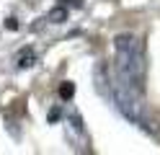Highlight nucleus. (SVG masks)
<instances>
[{"mask_svg":"<svg viewBox=\"0 0 160 155\" xmlns=\"http://www.w3.org/2000/svg\"><path fill=\"white\" fill-rule=\"evenodd\" d=\"M111 103L137 129H142L145 134H158V124L147 116V109H145V90L124 80L116 70L111 72Z\"/></svg>","mask_w":160,"mask_h":155,"instance_id":"nucleus-1","label":"nucleus"},{"mask_svg":"<svg viewBox=\"0 0 160 155\" xmlns=\"http://www.w3.org/2000/svg\"><path fill=\"white\" fill-rule=\"evenodd\" d=\"M114 70L129 80L132 85L145 90V78H147V62H145V44L134 34H119L114 39Z\"/></svg>","mask_w":160,"mask_h":155,"instance_id":"nucleus-2","label":"nucleus"},{"mask_svg":"<svg viewBox=\"0 0 160 155\" xmlns=\"http://www.w3.org/2000/svg\"><path fill=\"white\" fill-rule=\"evenodd\" d=\"M93 83H96V88H98V93H101L103 98H108L111 101V70H108V65H96V70H93Z\"/></svg>","mask_w":160,"mask_h":155,"instance_id":"nucleus-3","label":"nucleus"},{"mask_svg":"<svg viewBox=\"0 0 160 155\" xmlns=\"http://www.w3.org/2000/svg\"><path fill=\"white\" fill-rule=\"evenodd\" d=\"M49 23H65V21H67V8L65 5H57V8H52V10H49Z\"/></svg>","mask_w":160,"mask_h":155,"instance_id":"nucleus-4","label":"nucleus"},{"mask_svg":"<svg viewBox=\"0 0 160 155\" xmlns=\"http://www.w3.org/2000/svg\"><path fill=\"white\" fill-rule=\"evenodd\" d=\"M75 96V85H72V83H62V85H59V98H72Z\"/></svg>","mask_w":160,"mask_h":155,"instance_id":"nucleus-5","label":"nucleus"},{"mask_svg":"<svg viewBox=\"0 0 160 155\" xmlns=\"http://www.w3.org/2000/svg\"><path fill=\"white\" fill-rule=\"evenodd\" d=\"M34 62H36V54L31 52V54H23V57H21V62H18V67H21V70H26V67H31Z\"/></svg>","mask_w":160,"mask_h":155,"instance_id":"nucleus-6","label":"nucleus"},{"mask_svg":"<svg viewBox=\"0 0 160 155\" xmlns=\"http://www.w3.org/2000/svg\"><path fill=\"white\" fill-rule=\"evenodd\" d=\"M5 28H8V31H16V28H18V21H16V18H8V21H5Z\"/></svg>","mask_w":160,"mask_h":155,"instance_id":"nucleus-7","label":"nucleus"},{"mask_svg":"<svg viewBox=\"0 0 160 155\" xmlns=\"http://www.w3.org/2000/svg\"><path fill=\"white\" fill-rule=\"evenodd\" d=\"M47 116H49V121H59V109H49Z\"/></svg>","mask_w":160,"mask_h":155,"instance_id":"nucleus-8","label":"nucleus"},{"mask_svg":"<svg viewBox=\"0 0 160 155\" xmlns=\"http://www.w3.org/2000/svg\"><path fill=\"white\" fill-rule=\"evenodd\" d=\"M62 5H75V8H83V0H62Z\"/></svg>","mask_w":160,"mask_h":155,"instance_id":"nucleus-9","label":"nucleus"}]
</instances>
